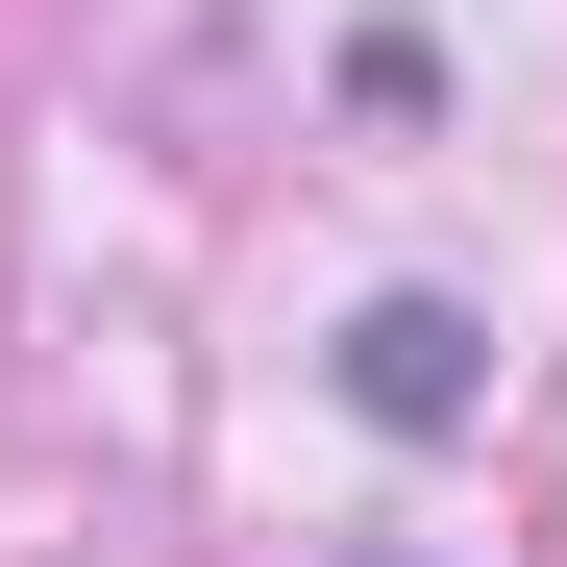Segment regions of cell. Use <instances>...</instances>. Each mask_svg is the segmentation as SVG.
Returning <instances> with one entry per match:
<instances>
[{
  "instance_id": "obj_1",
  "label": "cell",
  "mask_w": 567,
  "mask_h": 567,
  "mask_svg": "<svg viewBox=\"0 0 567 567\" xmlns=\"http://www.w3.org/2000/svg\"><path fill=\"white\" fill-rule=\"evenodd\" d=\"M346 420L370 444H468V420H494V321H468V297H370L346 321Z\"/></svg>"
}]
</instances>
